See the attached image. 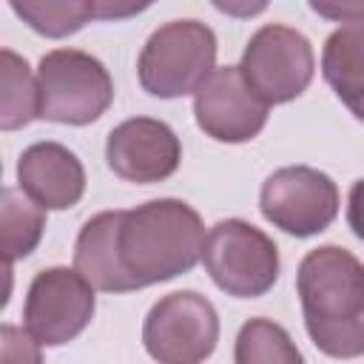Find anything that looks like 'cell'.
<instances>
[{
    "label": "cell",
    "instance_id": "6da1fadb",
    "mask_svg": "<svg viewBox=\"0 0 364 364\" xmlns=\"http://www.w3.org/2000/svg\"><path fill=\"white\" fill-rule=\"evenodd\" d=\"M205 247V225L182 199H151L91 216L74 245V270L94 290H142L188 273Z\"/></svg>",
    "mask_w": 364,
    "mask_h": 364
},
{
    "label": "cell",
    "instance_id": "7a4b0ae2",
    "mask_svg": "<svg viewBox=\"0 0 364 364\" xmlns=\"http://www.w3.org/2000/svg\"><path fill=\"white\" fill-rule=\"evenodd\" d=\"M304 327L330 358L364 355V264L338 245L310 250L296 276Z\"/></svg>",
    "mask_w": 364,
    "mask_h": 364
},
{
    "label": "cell",
    "instance_id": "3957f363",
    "mask_svg": "<svg viewBox=\"0 0 364 364\" xmlns=\"http://www.w3.org/2000/svg\"><path fill=\"white\" fill-rule=\"evenodd\" d=\"M216 63V34L199 20H171L142 46L136 74L151 97L173 100L193 94Z\"/></svg>",
    "mask_w": 364,
    "mask_h": 364
},
{
    "label": "cell",
    "instance_id": "277c9868",
    "mask_svg": "<svg viewBox=\"0 0 364 364\" xmlns=\"http://www.w3.org/2000/svg\"><path fill=\"white\" fill-rule=\"evenodd\" d=\"M40 119L63 125H88L114 102L108 68L88 51L54 48L40 57L37 68Z\"/></svg>",
    "mask_w": 364,
    "mask_h": 364
},
{
    "label": "cell",
    "instance_id": "5b68a950",
    "mask_svg": "<svg viewBox=\"0 0 364 364\" xmlns=\"http://www.w3.org/2000/svg\"><path fill=\"white\" fill-rule=\"evenodd\" d=\"M208 276L236 299L264 296L279 279L276 242L245 219H222L210 228L202 247Z\"/></svg>",
    "mask_w": 364,
    "mask_h": 364
},
{
    "label": "cell",
    "instance_id": "8992f818",
    "mask_svg": "<svg viewBox=\"0 0 364 364\" xmlns=\"http://www.w3.org/2000/svg\"><path fill=\"white\" fill-rule=\"evenodd\" d=\"M216 307L196 290L162 296L142 324V344L159 364H202L216 350Z\"/></svg>",
    "mask_w": 364,
    "mask_h": 364
},
{
    "label": "cell",
    "instance_id": "52a82bcc",
    "mask_svg": "<svg viewBox=\"0 0 364 364\" xmlns=\"http://www.w3.org/2000/svg\"><path fill=\"white\" fill-rule=\"evenodd\" d=\"M316 57L310 40L282 23L262 26L245 46L239 71L247 80V85L267 102H290L313 80Z\"/></svg>",
    "mask_w": 364,
    "mask_h": 364
},
{
    "label": "cell",
    "instance_id": "ba28073f",
    "mask_svg": "<svg viewBox=\"0 0 364 364\" xmlns=\"http://www.w3.org/2000/svg\"><path fill=\"white\" fill-rule=\"evenodd\" d=\"M259 208L267 222L290 236H316L338 216L336 182L310 165H287L273 171L259 193Z\"/></svg>",
    "mask_w": 364,
    "mask_h": 364
},
{
    "label": "cell",
    "instance_id": "9c48e42d",
    "mask_svg": "<svg viewBox=\"0 0 364 364\" xmlns=\"http://www.w3.org/2000/svg\"><path fill=\"white\" fill-rule=\"evenodd\" d=\"M94 307V287L82 273L68 267H46L28 284L23 324L40 344L60 347L88 327Z\"/></svg>",
    "mask_w": 364,
    "mask_h": 364
},
{
    "label": "cell",
    "instance_id": "30bf717a",
    "mask_svg": "<svg viewBox=\"0 0 364 364\" xmlns=\"http://www.w3.org/2000/svg\"><path fill=\"white\" fill-rule=\"evenodd\" d=\"M270 105L247 85L239 65L213 68L193 91L196 125L216 142H247L259 136Z\"/></svg>",
    "mask_w": 364,
    "mask_h": 364
},
{
    "label": "cell",
    "instance_id": "8fae6325",
    "mask_svg": "<svg viewBox=\"0 0 364 364\" xmlns=\"http://www.w3.org/2000/svg\"><path fill=\"white\" fill-rule=\"evenodd\" d=\"M108 168L136 185L168 179L182 159V145L173 128L154 117H131L111 128L105 142Z\"/></svg>",
    "mask_w": 364,
    "mask_h": 364
},
{
    "label": "cell",
    "instance_id": "7c38bea8",
    "mask_svg": "<svg viewBox=\"0 0 364 364\" xmlns=\"http://www.w3.org/2000/svg\"><path fill=\"white\" fill-rule=\"evenodd\" d=\"M20 191L43 210L74 208L85 193V171L74 151L60 142H34L17 162Z\"/></svg>",
    "mask_w": 364,
    "mask_h": 364
},
{
    "label": "cell",
    "instance_id": "4fadbf2b",
    "mask_svg": "<svg viewBox=\"0 0 364 364\" xmlns=\"http://www.w3.org/2000/svg\"><path fill=\"white\" fill-rule=\"evenodd\" d=\"M321 74L336 97L364 122V23H347L324 40Z\"/></svg>",
    "mask_w": 364,
    "mask_h": 364
},
{
    "label": "cell",
    "instance_id": "5bb4252c",
    "mask_svg": "<svg viewBox=\"0 0 364 364\" xmlns=\"http://www.w3.org/2000/svg\"><path fill=\"white\" fill-rule=\"evenodd\" d=\"M46 210L17 188H3L0 199V247L6 264L26 259L43 239Z\"/></svg>",
    "mask_w": 364,
    "mask_h": 364
},
{
    "label": "cell",
    "instance_id": "9a60e30c",
    "mask_svg": "<svg viewBox=\"0 0 364 364\" xmlns=\"http://www.w3.org/2000/svg\"><path fill=\"white\" fill-rule=\"evenodd\" d=\"M0 77H3V91H0V128L3 131L26 128L31 119L40 117L37 80L31 77L28 63L20 54H14L11 48H3L0 51Z\"/></svg>",
    "mask_w": 364,
    "mask_h": 364
},
{
    "label": "cell",
    "instance_id": "2e32d148",
    "mask_svg": "<svg viewBox=\"0 0 364 364\" xmlns=\"http://www.w3.org/2000/svg\"><path fill=\"white\" fill-rule=\"evenodd\" d=\"M9 6L23 23L46 37H68L100 17V3L94 0H11Z\"/></svg>",
    "mask_w": 364,
    "mask_h": 364
},
{
    "label": "cell",
    "instance_id": "e0dca14e",
    "mask_svg": "<svg viewBox=\"0 0 364 364\" xmlns=\"http://www.w3.org/2000/svg\"><path fill=\"white\" fill-rule=\"evenodd\" d=\"M236 364H304L290 333L270 318H250L242 324L233 347Z\"/></svg>",
    "mask_w": 364,
    "mask_h": 364
},
{
    "label": "cell",
    "instance_id": "ac0fdd59",
    "mask_svg": "<svg viewBox=\"0 0 364 364\" xmlns=\"http://www.w3.org/2000/svg\"><path fill=\"white\" fill-rule=\"evenodd\" d=\"M0 364H43L40 341L14 324L0 327Z\"/></svg>",
    "mask_w": 364,
    "mask_h": 364
},
{
    "label": "cell",
    "instance_id": "d6986e66",
    "mask_svg": "<svg viewBox=\"0 0 364 364\" xmlns=\"http://www.w3.org/2000/svg\"><path fill=\"white\" fill-rule=\"evenodd\" d=\"M310 9L316 14H324V17H333V20H341V23H364V3H341V6L310 3Z\"/></svg>",
    "mask_w": 364,
    "mask_h": 364
},
{
    "label": "cell",
    "instance_id": "ffe728a7",
    "mask_svg": "<svg viewBox=\"0 0 364 364\" xmlns=\"http://www.w3.org/2000/svg\"><path fill=\"white\" fill-rule=\"evenodd\" d=\"M347 225H350L353 233L364 242V179L353 182V188H350V199H347Z\"/></svg>",
    "mask_w": 364,
    "mask_h": 364
}]
</instances>
